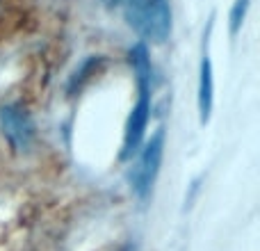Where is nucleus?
Instances as JSON below:
<instances>
[{
    "mask_svg": "<svg viewBox=\"0 0 260 251\" xmlns=\"http://www.w3.org/2000/svg\"><path fill=\"white\" fill-rule=\"evenodd\" d=\"M130 62L137 73V103L130 110V117L126 121V133H123V146H121V160H130L139 151L144 142V135L151 119V59L144 44H137L130 48Z\"/></svg>",
    "mask_w": 260,
    "mask_h": 251,
    "instance_id": "1",
    "label": "nucleus"
},
{
    "mask_svg": "<svg viewBox=\"0 0 260 251\" xmlns=\"http://www.w3.org/2000/svg\"><path fill=\"white\" fill-rule=\"evenodd\" d=\"M247 7H249V0H235L233 12H231V30H233V35L240 30V25L244 23V16H247Z\"/></svg>",
    "mask_w": 260,
    "mask_h": 251,
    "instance_id": "6",
    "label": "nucleus"
},
{
    "mask_svg": "<svg viewBox=\"0 0 260 251\" xmlns=\"http://www.w3.org/2000/svg\"><path fill=\"white\" fill-rule=\"evenodd\" d=\"M0 123H3V133L14 151L23 153L32 146V142H35V121H32L27 110H23L21 105H5L0 110Z\"/></svg>",
    "mask_w": 260,
    "mask_h": 251,
    "instance_id": "4",
    "label": "nucleus"
},
{
    "mask_svg": "<svg viewBox=\"0 0 260 251\" xmlns=\"http://www.w3.org/2000/svg\"><path fill=\"white\" fill-rule=\"evenodd\" d=\"M199 114H201V123L210 119L212 103H215V78H212V62L208 55V37L203 41V53L201 64H199Z\"/></svg>",
    "mask_w": 260,
    "mask_h": 251,
    "instance_id": "5",
    "label": "nucleus"
},
{
    "mask_svg": "<svg viewBox=\"0 0 260 251\" xmlns=\"http://www.w3.org/2000/svg\"><path fill=\"white\" fill-rule=\"evenodd\" d=\"M162 153H165V130L160 128L151 137V142L142 148L137 162L133 165V171H130V185L139 199H146L151 192L162 165Z\"/></svg>",
    "mask_w": 260,
    "mask_h": 251,
    "instance_id": "3",
    "label": "nucleus"
},
{
    "mask_svg": "<svg viewBox=\"0 0 260 251\" xmlns=\"http://www.w3.org/2000/svg\"><path fill=\"white\" fill-rule=\"evenodd\" d=\"M123 16V21L146 41H162L171 30L169 0H108Z\"/></svg>",
    "mask_w": 260,
    "mask_h": 251,
    "instance_id": "2",
    "label": "nucleus"
}]
</instances>
